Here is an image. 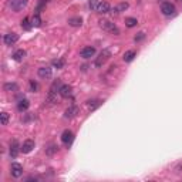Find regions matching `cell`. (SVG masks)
<instances>
[{"mask_svg":"<svg viewBox=\"0 0 182 182\" xmlns=\"http://www.w3.org/2000/svg\"><path fill=\"white\" fill-rule=\"evenodd\" d=\"M37 74L40 78H44V80H49V78H51L53 75V70L51 67H40L37 71Z\"/></svg>","mask_w":182,"mask_h":182,"instance_id":"9","label":"cell"},{"mask_svg":"<svg viewBox=\"0 0 182 182\" xmlns=\"http://www.w3.org/2000/svg\"><path fill=\"white\" fill-rule=\"evenodd\" d=\"M19 151H22V145H19L17 141H13L12 144H10V155H12V158L17 157Z\"/></svg>","mask_w":182,"mask_h":182,"instance_id":"12","label":"cell"},{"mask_svg":"<svg viewBox=\"0 0 182 182\" xmlns=\"http://www.w3.org/2000/svg\"><path fill=\"white\" fill-rule=\"evenodd\" d=\"M22 27L24 29V30H30V29L33 27V24H31L30 20H29L27 17H26V19H23V20H22Z\"/></svg>","mask_w":182,"mask_h":182,"instance_id":"27","label":"cell"},{"mask_svg":"<svg viewBox=\"0 0 182 182\" xmlns=\"http://www.w3.org/2000/svg\"><path fill=\"white\" fill-rule=\"evenodd\" d=\"M26 57V51L24 50H17V51H14V54H13V59L16 60V61H22L23 59Z\"/></svg>","mask_w":182,"mask_h":182,"instance_id":"22","label":"cell"},{"mask_svg":"<svg viewBox=\"0 0 182 182\" xmlns=\"http://www.w3.org/2000/svg\"><path fill=\"white\" fill-rule=\"evenodd\" d=\"M68 24L73 27H80L83 24V19L81 17H71V19H68Z\"/></svg>","mask_w":182,"mask_h":182,"instance_id":"20","label":"cell"},{"mask_svg":"<svg viewBox=\"0 0 182 182\" xmlns=\"http://www.w3.org/2000/svg\"><path fill=\"white\" fill-rule=\"evenodd\" d=\"M100 3H101V0H90L88 7H90L91 10H96V12H97V9H98Z\"/></svg>","mask_w":182,"mask_h":182,"instance_id":"26","label":"cell"},{"mask_svg":"<svg viewBox=\"0 0 182 182\" xmlns=\"http://www.w3.org/2000/svg\"><path fill=\"white\" fill-rule=\"evenodd\" d=\"M17 40H19V34L17 33H7L3 37V41L6 46H13L14 43H17Z\"/></svg>","mask_w":182,"mask_h":182,"instance_id":"6","label":"cell"},{"mask_svg":"<svg viewBox=\"0 0 182 182\" xmlns=\"http://www.w3.org/2000/svg\"><path fill=\"white\" fill-rule=\"evenodd\" d=\"M2 125H7V122H9V114H7V112H2Z\"/></svg>","mask_w":182,"mask_h":182,"instance_id":"28","label":"cell"},{"mask_svg":"<svg viewBox=\"0 0 182 182\" xmlns=\"http://www.w3.org/2000/svg\"><path fill=\"white\" fill-rule=\"evenodd\" d=\"M31 24H33L34 27H40V26H41V19H40V14H39V13H36V14L33 16V19H31Z\"/></svg>","mask_w":182,"mask_h":182,"instance_id":"24","label":"cell"},{"mask_svg":"<svg viewBox=\"0 0 182 182\" xmlns=\"http://www.w3.org/2000/svg\"><path fill=\"white\" fill-rule=\"evenodd\" d=\"M78 111H80V110H78L77 105H71V107H68L64 111V117L65 118H74L75 115L78 114Z\"/></svg>","mask_w":182,"mask_h":182,"instance_id":"11","label":"cell"},{"mask_svg":"<svg viewBox=\"0 0 182 182\" xmlns=\"http://www.w3.org/2000/svg\"><path fill=\"white\" fill-rule=\"evenodd\" d=\"M29 107H30V102H29L26 98L20 100V101H19V104H17V110H19L20 112L27 111V110H29Z\"/></svg>","mask_w":182,"mask_h":182,"instance_id":"16","label":"cell"},{"mask_svg":"<svg viewBox=\"0 0 182 182\" xmlns=\"http://www.w3.org/2000/svg\"><path fill=\"white\" fill-rule=\"evenodd\" d=\"M10 174H12V176H14V178H20V176L23 175V167L17 162H13L12 167H10Z\"/></svg>","mask_w":182,"mask_h":182,"instance_id":"7","label":"cell"},{"mask_svg":"<svg viewBox=\"0 0 182 182\" xmlns=\"http://www.w3.org/2000/svg\"><path fill=\"white\" fill-rule=\"evenodd\" d=\"M30 88H31L33 93H37V91H39V84L34 83V81H30Z\"/></svg>","mask_w":182,"mask_h":182,"instance_id":"30","label":"cell"},{"mask_svg":"<svg viewBox=\"0 0 182 182\" xmlns=\"http://www.w3.org/2000/svg\"><path fill=\"white\" fill-rule=\"evenodd\" d=\"M145 37V34L144 33H142V31H141V33H138V37H135V41H139V40H142V39H144Z\"/></svg>","mask_w":182,"mask_h":182,"instance_id":"31","label":"cell"},{"mask_svg":"<svg viewBox=\"0 0 182 182\" xmlns=\"http://www.w3.org/2000/svg\"><path fill=\"white\" fill-rule=\"evenodd\" d=\"M87 105H88L90 111H94V110H97L101 105V101L100 100H90V101H87Z\"/></svg>","mask_w":182,"mask_h":182,"instance_id":"19","label":"cell"},{"mask_svg":"<svg viewBox=\"0 0 182 182\" xmlns=\"http://www.w3.org/2000/svg\"><path fill=\"white\" fill-rule=\"evenodd\" d=\"M94 54H96V49L91 46H87L84 47V49H81L80 51V56L83 57V59H91V57H94Z\"/></svg>","mask_w":182,"mask_h":182,"instance_id":"8","label":"cell"},{"mask_svg":"<svg viewBox=\"0 0 182 182\" xmlns=\"http://www.w3.org/2000/svg\"><path fill=\"white\" fill-rule=\"evenodd\" d=\"M100 27L104 31H107V33L114 34V36H118V34H120V29H118L112 22H110V20H107V19L100 20Z\"/></svg>","mask_w":182,"mask_h":182,"instance_id":"1","label":"cell"},{"mask_svg":"<svg viewBox=\"0 0 182 182\" xmlns=\"http://www.w3.org/2000/svg\"><path fill=\"white\" fill-rule=\"evenodd\" d=\"M34 148V141L33 139H26L24 142H23L22 145V152L23 154H29V152H31Z\"/></svg>","mask_w":182,"mask_h":182,"instance_id":"10","label":"cell"},{"mask_svg":"<svg viewBox=\"0 0 182 182\" xmlns=\"http://www.w3.org/2000/svg\"><path fill=\"white\" fill-rule=\"evenodd\" d=\"M138 24V22H137V19H134V17H127L125 19V26L127 27H135V26Z\"/></svg>","mask_w":182,"mask_h":182,"instance_id":"25","label":"cell"},{"mask_svg":"<svg viewBox=\"0 0 182 182\" xmlns=\"http://www.w3.org/2000/svg\"><path fill=\"white\" fill-rule=\"evenodd\" d=\"M128 9V3H120L117 7H114V9H111V12L110 13H112V14H118V13H121V12H125V10Z\"/></svg>","mask_w":182,"mask_h":182,"instance_id":"18","label":"cell"},{"mask_svg":"<svg viewBox=\"0 0 182 182\" xmlns=\"http://www.w3.org/2000/svg\"><path fill=\"white\" fill-rule=\"evenodd\" d=\"M7 3H9V7L13 12L17 13V12H22V10L27 6L29 0H9Z\"/></svg>","mask_w":182,"mask_h":182,"instance_id":"2","label":"cell"},{"mask_svg":"<svg viewBox=\"0 0 182 182\" xmlns=\"http://www.w3.org/2000/svg\"><path fill=\"white\" fill-rule=\"evenodd\" d=\"M57 149H59V147H57L56 144H50L49 147H47V148H46V154L51 157V155H54V154H56V152H57Z\"/></svg>","mask_w":182,"mask_h":182,"instance_id":"23","label":"cell"},{"mask_svg":"<svg viewBox=\"0 0 182 182\" xmlns=\"http://www.w3.org/2000/svg\"><path fill=\"white\" fill-rule=\"evenodd\" d=\"M56 102H57V93L49 91V94H47V97H46V101H44V104H46V105H54Z\"/></svg>","mask_w":182,"mask_h":182,"instance_id":"14","label":"cell"},{"mask_svg":"<svg viewBox=\"0 0 182 182\" xmlns=\"http://www.w3.org/2000/svg\"><path fill=\"white\" fill-rule=\"evenodd\" d=\"M111 12V6L107 3V2H101L98 6V9H97V13H100V14H107V13Z\"/></svg>","mask_w":182,"mask_h":182,"instance_id":"15","label":"cell"},{"mask_svg":"<svg viewBox=\"0 0 182 182\" xmlns=\"http://www.w3.org/2000/svg\"><path fill=\"white\" fill-rule=\"evenodd\" d=\"M53 65L56 68H63L64 67V61L63 60H53Z\"/></svg>","mask_w":182,"mask_h":182,"instance_id":"29","label":"cell"},{"mask_svg":"<svg viewBox=\"0 0 182 182\" xmlns=\"http://www.w3.org/2000/svg\"><path fill=\"white\" fill-rule=\"evenodd\" d=\"M110 57H111V51H110L108 49H104V50H102V51L98 54V57L96 59V63H94V64H96V67H98V68L102 67V65L105 64V61H107V60L110 59Z\"/></svg>","mask_w":182,"mask_h":182,"instance_id":"3","label":"cell"},{"mask_svg":"<svg viewBox=\"0 0 182 182\" xmlns=\"http://www.w3.org/2000/svg\"><path fill=\"white\" fill-rule=\"evenodd\" d=\"M61 141H63V144H64L65 147H70V145L73 144V141H74V134H73V131H70V130L63 131Z\"/></svg>","mask_w":182,"mask_h":182,"instance_id":"5","label":"cell"},{"mask_svg":"<svg viewBox=\"0 0 182 182\" xmlns=\"http://www.w3.org/2000/svg\"><path fill=\"white\" fill-rule=\"evenodd\" d=\"M71 93H73V87L68 86V84H63L61 88H60V96L67 98V97L71 96Z\"/></svg>","mask_w":182,"mask_h":182,"instance_id":"13","label":"cell"},{"mask_svg":"<svg viewBox=\"0 0 182 182\" xmlns=\"http://www.w3.org/2000/svg\"><path fill=\"white\" fill-rule=\"evenodd\" d=\"M17 90H19V87H17L16 83H6L4 84V91H7V93H16Z\"/></svg>","mask_w":182,"mask_h":182,"instance_id":"21","label":"cell"},{"mask_svg":"<svg viewBox=\"0 0 182 182\" xmlns=\"http://www.w3.org/2000/svg\"><path fill=\"white\" fill-rule=\"evenodd\" d=\"M161 12H162L164 16H167V17H171V16L175 14V6H174L171 2H164L161 4Z\"/></svg>","mask_w":182,"mask_h":182,"instance_id":"4","label":"cell"},{"mask_svg":"<svg viewBox=\"0 0 182 182\" xmlns=\"http://www.w3.org/2000/svg\"><path fill=\"white\" fill-rule=\"evenodd\" d=\"M135 57H137V53L134 51V50H128V51L124 53L122 59H124V61H125V63H131L134 59H135Z\"/></svg>","mask_w":182,"mask_h":182,"instance_id":"17","label":"cell"}]
</instances>
